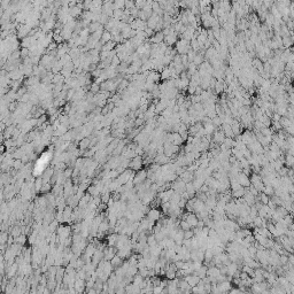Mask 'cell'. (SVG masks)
I'll return each instance as SVG.
<instances>
[{"label":"cell","instance_id":"cell-1","mask_svg":"<svg viewBox=\"0 0 294 294\" xmlns=\"http://www.w3.org/2000/svg\"><path fill=\"white\" fill-rule=\"evenodd\" d=\"M189 49H191L190 40L180 38L179 40L176 41V51H177L178 54H186L189 52Z\"/></svg>","mask_w":294,"mask_h":294},{"label":"cell","instance_id":"cell-2","mask_svg":"<svg viewBox=\"0 0 294 294\" xmlns=\"http://www.w3.org/2000/svg\"><path fill=\"white\" fill-rule=\"evenodd\" d=\"M143 165H144V163H143V156L136 155L135 157H132V160L130 161L129 168L133 171H138L143 168Z\"/></svg>","mask_w":294,"mask_h":294},{"label":"cell","instance_id":"cell-3","mask_svg":"<svg viewBox=\"0 0 294 294\" xmlns=\"http://www.w3.org/2000/svg\"><path fill=\"white\" fill-rule=\"evenodd\" d=\"M216 287H217V293H227L232 287V283L230 281H219V283H217Z\"/></svg>","mask_w":294,"mask_h":294},{"label":"cell","instance_id":"cell-4","mask_svg":"<svg viewBox=\"0 0 294 294\" xmlns=\"http://www.w3.org/2000/svg\"><path fill=\"white\" fill-rule=\"evenodd\" d=\"M145 179H147V170L140 169V170L137 171V174H136L135 177H133V184H136V185L141 184Z\"/></svg>","mask_w":294,"mask_h":294},{"label":"cell","instance_id":"cell-5","mask_svg":"<svg viewBox=\"0 0 294 294\" xmlns=\"http://www.w3.org/2000/svg\"><path fill=\"white\" fill-rule=\"evenodd\" d=\"M162 217L161 212L157 209V208H150V210L147 212V218L153 221V222H156L159 219Z\"/></svg>","mask_w":294,"mask_h":294},{"label":"cell","instance_id":"cell-6","mask_svg":"<svg viewBox=\"0 0 294 294\" xmlns=\"http://www.w3.org/2000/svg\"><path fill=\"white\" fill-rule=\"evenodd\" d=\"M177 36H178L177 32H171V34H167V36H164L163 37V43L165 45H168V46H172V45H175L176 41L178 40Z\"/></svg>","mask_w":294,"mask_h":294},{"label":"cell","instance_id":"cell-7","mask_svg":"<svg viewBox=\"0 0 294 294\" xmlns=\"http://www.w3.org/2000/svg\"><path fill=\"white\" fill-rule=\"evenodd\" d=\"M237 180H238V183H239L242 187H248L249 185H251V182H249V177L245 175V174H242L241 171H240L239 174H238V176H237Z\"/></svg>","mask_w":294,"mask_h":294},{"label":"cell","instance_id":"cell-8","mask_svg":"<svg viewBox=\"0 0 294 294\" xmlns=\"http://www.w3.org/2000/svg\"><path fill=\"white\" fill-rule=\"evenodd\" d=\"M163 37H164V34H163V32L162 31H157V32H155V34H153L152 37H150L148 38V41L150 43H155V44H160V43H162L163 41Z\"/></svg>","mask_w":294,"mask_h":294},{"label":"cell","instance_id":"cell-9","mask_svg":"<svg viewBox=\"0 0 294 294\" xmlns=\"http://www.w3.org/2000/svg\"><path fill=\"white\" fill-rule=\"evenodd\" d=\"M184 279L187 283H189V285L191 286V287H193V286H195L197 284H198L199 281H200V278H199L198 276L197 275H194V274H192V275H187V276H185L184 277Z\"/></svg>","mask_w":294,"mask_h":294},{"label":"cell","instance_id":"cell-10","mask_svg":"<svg viewBox=\"0 0 294 294\" xmlns=\"http://www.w3.org/2000/svg\"><path fill=\"white\" fill-rule=\"evenodd\" d=\"M178 177L180 178V179H182L184 183H190V182L193 180L194 175H193V172H191V171L184 170V171H183V174H182V175H179Z\"/></svg>","mask_w":294,"mask_h":294},{"label":"cell","instance_id":"cell-11","mask_svg":"<svg viewBox=\"0 0 294 294\" xmlns=\"http://www.w3.org/2000/svg\"><path fill=\"white\" fill-rule=\"evenodd\" d=\"M160 76H161V79L162 81H168V79H170L171 76H170V69L169 67L167 66V67H164V69L160 73Z\"/></svg>","mask_w":294,"mask_h":294},{"label":"cell","instance_id":"cell-12","mask_svg":"<svg viewBox=\"0 0 294 294\" xmlns=\"http://www.w3.org/2000/svg\"><path fill=\"white\" fill-rule=\"evenodd\" d=\"M110 263H111L113 267H121V266L123 264V259L120 257L118 255H115V256L110 260Z\"/></svg>","mask_w":294,"mask_h":294},{"label":"cell","instance_id":"cell-13","mask_svg":"<svg viewBox=\"0 0 294 294\" xmlns=\"http://www.w3.org/2000/svg\"><path fill=\"white\" fill-rule=\"evenodd\" d=\"M111 38H113V36H111V34H110L109 31L103 30L102 34H101V39H100V41H101L102 44H105V43H107V41L111 40Z\"/></svg>","mask_w":294,"mask_h":294},{"label":"cell","instance_id":"cell-14","mask_svg":"<svg viewBox=\"0 0 294 294\" xmlns=\"http://www.w3.org/2000/svg\"><path fill=\"white\" fill-rule=\"evenodd\" d=\"M244 193H245V187H241L239 190H236V191H231V197L234 199H238V198H241L242 195H244Z\"/></svg>","mask_w":294,"mask_h":294},{"label":"cell","instance_id":"cell-15","mask_svg":"<svg viewBox=\"0 0 294 294\" xmlns=\"http://www.w3.org/2000/svg\"><path fill=\"white\" fill-rule=\"evenodd\" d=\"M269 199H270V198L268 197L266 193H263V192H260V193H259V195H257V200L260 201L262 205H267L268 201H269Z\"/></svg>","mask_w":294,"mask_h":294},{"label":"cell","instance_id":"cell-16","mask_svg":"<svg viewBox=\"0 0 294 294\" xmlns=\"http://www.w3.org/2000/svg\"><path fill=\"white\" fill-rule=\"evenodd\" d=\"M263 193H266L268 197H272L275 194V189L271 185H264V189H263Z\"/></svg>","mask_w":294,"mask_h":294},{"label":"cell","instance_id":"cell-17","mask_svg":"<svg viewBox=\"0 0 294 294\" xmlns=\"http://www.w3.org/2000/svg\"><path fill=\"white\" fill-rule=\"evenodd\" d=\"M90 143H91V139L89 138H83L79 143V147L81 150H85V148H90Z\"/></svg>","mask_w":294,"mask_h":294},{"label":"cell","instance_id":"cell-18","mask_svg":"<svg viewBox=\"0 0 294 294\" xmlns=\"http://www.w3.org/2000/svg\"><path fill=\"white\" fill-rule=\"evenodd\" d=\"M212 125H214L215 128H218V126H221V125L223 124V120H222L219 116L216 115L215 117H212Z\"/></svg>","mask_w":294,"mask_h":294},{"label":"cell","instance_id":"cell-19","mask_svg":"<svg viewBox=\"0 0 294 294\" xmlns=\"http://www.w3.org/2000/svg\"><path fill=\"white\" fill-rule=\"evenodd\" d=\"M157 244V241H156V239H155V236L152 233V234H148L147 236V245L150 247H152V246H154V245H156Z\"/></svg>","mask_w":294,"mask_h":294},{"label":"cell","instance_id":"cell-20","mask_svg":"<svg viewBox=\"0 0 294 294\" xmlns=\"http://www.w3.org/2000/svg\"><path fill=\"white\" fill-rule=\"evenodd\" d=\"M117 239H118V234L116 233H113L111 236L108 237V242H109V246H113V245H115L116 244Z\"/></svg>","mask_w":294,"mask_h":294},{"label":"cell","instance_id":"cell-21","mask_svg":"<svg viewBox=\"0 0 294 294\" xmlns=\"http://www.w3.org/2000/svg\"><path fill=\"white\" fill-rule=\"evenodd\" d=\"M179 227H180L183 231H186V230H190V229H191V226L189 225V223H187L185 219L179 221Z\"/></svg>","mask_w":294,"mask_h":294},{"label":"cell","instance_id":"cell-22","mask_svg":"<svg viewBox=\"0 0 294 294\" xmlns=\"http://www.w3.org/2000/svg\"><path fill=\"white\" fill-rule=\"evenodd\" d=\"M193 236H194V233H193V231H192L191 229L184 231V239H192Z\"/></svg>","mask_w":294,"mask_h":294},{"label":"cell","instance_id":"cell-23","mask_svg":"<svg viewBox=\"0 0 294 294\" xmlns=\"http://www.w3.org/2000/svg\"><path fill=\"white\" fill-rule=\"evenodd\" d=\"M186 202H187V200H186V199L180 198V200H179V201L177 202V206L179 207V208H180V209H184L185 206H186Z\"/></svg>","mask_w":294,"mask_h":294},{"label":"cell","instance_id":"cell-24","mask_svg":"<svg viewBox=\"0 0 294 294\" xmlns=\"http://www.w3.org/2000/svg\"><path fill=\"white\" fill-rule=\"evenodd\" d=\"M144 123H145L144 118H141V117L135 118V125H136V126H141V125H144Z\"/></svg>","mask_w":294,"mask_h":294}]
</instances>
